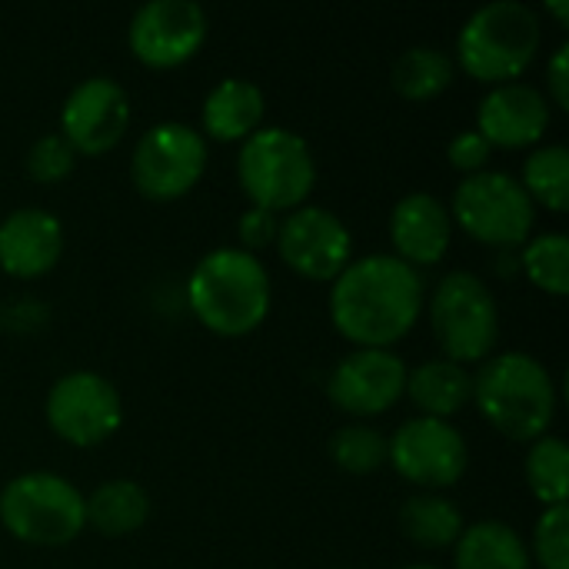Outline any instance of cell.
<instances>
[{
  "label": "cell",
  "mask_w": 569,
  "mask_h": 569,
  "mask_svg": "<svg viewBox=\"0 0 569 569\" xmlns=\"http://www.w3.org/2000/svg\"><path fill=\"white\" fill-rule=\"evenodd\" d=\"M150 517V497L133 480H107L87 500V523L100 537H130Z\"/></svg>",
  "instance_id": "obj_21"
},
{
  "label": "cell",
  "mask_w": 569,
  "mask_h": 569,
  "mask_svg": "<svg viewBox=\"0 0 569 569\" xmlns=\"http://www.w3.org/2000/svg\"><path fill=\"white\" fill-rule=\"evenodd\" d=\"M453 237V217L433 193H407L390 213V240L397 260L417 267H433L447 257Z\"/></svg>",
  "instance_id": "obj_18"
},
{
  "label": "cell",
  "mask_w": 569,
  "mask_h": 569,
  "mask_svg": "<svg viewBox=\"0 0 569 569\" xmlns=\"http://www.w3.org/2000/svg\"><path fill=\"white\" fill-rule=\"evenodd\" d=\"M523 273L550 297H567L569 290V240L563 233H540L523 243Z\"/></svg>",
  "instance_id": "obj_27"
},
{
  "label": "cell",
  "mask_w": 569,
  "mask_h": 569,
  "mask_svg": "<svg viewBox=\"0 0 569 569\" xmlns=\"http://www.w3.org/2000/svg\"><path fill=\"white\" fill-rule=\"evenodd\" d=\"M533 560L543 569H569V507H547L533 527Z\"/></svg>",
  "instance_id": "obj_29"
},
{
  "label": "cell",
  "mask_w": 569,
  "mask_h": 569,
  "mask_svg": "<svg viewBox=\"0 0 569 569\" xmlns=\"http://www.w3.org/2000/svg\"><path fill=\"white\" fill-rule=\"evenodd\" d=\"M277 250L283 263L307 280H337L353 257L347 223L323 207H297L277 227Z\"/></svg>",
  "instance_id": "obj_13"
},
{
  "label": "cell",
  "mask_w": 569,
  "mask_h": 569,
  "mask_svg": "<svg viewBox=\"0 0 569 569\" xmlns=\"http://www.w3.org/2000/svg\"><path fill=\"white\" fill-rule=\"evenodd\" d=\"M130 127V100L110 77L80 80L60 110V137L87 157H100L120 143Z\"/></svg>",
  "instance_id": "obj_14"
},
{
  "label": "cell",
  "mask_w": 569,
  "mask_h": 569,
  "mask_svg": "<svg viewBox=\"0 0 569 569\" xmlns=\"http://www.w3.org/2000/svg\"><path fill=\"white\" fill-rule=\"evenodd\" d=\"M453 217L477 243L517 250L533 237L537 207L517 177L503 170H480L457 187Z\"/></svg>",
  "instance_id": "obj_8"
},
{
  "label": "cell",
  "mask_w": 569,
  "mask_h": 569,
  "mask_svg": "<svg viewBox=\"0 0 569 569\" xmlns=\"http://www.w3.org/2000/svg\"><path fill=\"white\" fill-rule=\"evenodd\" d=\"M237 177L253 207L283 213L303 207L317 183V163L300 133L287 127H263L243 140Z\"/></svg>",
  "instance_id": "obj_5"
},
{
  "label": "cell",
  "mask_w": 569,
  "mask_h": 569,
  "mask_svg": "<svg viewBox=\"0 0 569 569\" xmlns=\"http://www.w3.org/2000/svg\"><path fill=\"white\" fill-rule=\"evenodd\" d=\"M263 90L250 80H240V77H230V80H220L207 100H203V130L213 137V140H247L250 133L260 130V120H263Z\"/></svg>",
  "instance_id": "obj_19"
},
{
  "label": "cell",
  "mask_w": 569,
  "mask_h": 569,
  "mask_svg": "<svg viewBox=\"0 0 569 569\" xmlns=\"http://www.w3.org/2000/svg\"><path fill=\"white\" fill-rule=\"evenodd\" d=\"M420 310L423 277L390 253L350 260L333 280L330 317L333 327L357 343V350L393 347L413 330Z\"/></svg>",
  "instance_id": "obj_1"
},
{
  "label": "cell",
  "mask_w": 569,
  "mask_h": 569,
  "mask_svg": "<svg viewBox=\"0 0 569 569\" xmlns=\"http://www.w3.org/2000/svg\"><path fill=\"white\" fill-rule=\"evenodd\" d=\"M277 213H270V210H260V207H250L243 217H240V223H237V233H240V250H247V253H253V250H263V247H270L273 240H277Z\"/></svg>",
  "instance_id": "obj_32"
},
{
  "label": "cell",
  "mask_w": 569,
  "mask_h": 569,
  "mask_svg": "<svg viewBox=\"0 0 569 569\" xmlns=\"http://www.w3.org/2000/svg\"><path fill=\"white\" fill-rule=\"evenodd\" d=\"M400 530L407 540H413L423 550H443L453 547L463 533V513L453 500L437 493L410 497L400 510Z\"/></svg>",
  "instance_id": "obj_23"
},
{
  "label": "cell",
  "mask_w": 569,
  "mask_h": 569,
  "mask_svg": "<svg viewBox=\"0 0 569 569\" xmlns=\"http://www.w3.org/2000/svg\"><path fill=\"white\" fill-rule=\"evenodd\" d=\"M63 253V227L40 207L13 210L0 220V270L17 280L43 277Z\"/></svg>",
  "instance_id": "obj_17"
},
{
  "label": "cell",
  "mask_w": 569,
  "mask_h": 569,
  "mask_svg": "<svg viewBox=\"0 0 569 569\" xmlns=\"http://www.w3.org/2000/svg\"><path fill=\"white\" fill-rule=\"evenodd\" d=\"M50 430L73 447H97L123 423V403L117 387L90 370L60 377L47 393Z\"/></svg>",
  "instance_id": "obj_10"
},
{
  "label": "cell",
  "mask_w": 569,
  "mask_h": 569,
  "mask_svg": "<svg viewBox=\"0 0 569 569\" xmlns=\"http://www.w3.org/2000/svg\"><path fill=\"white\" fill-rule=\"evenodd\" d=\"M330 457L343 473H353V477L377 473L387 463V437L363 423L340 427L330 437Z\"/></svg>",
  "instance_id": "obj_28"
},
{
  "label": "cell",
  "mask_w": 569,
  "mask_h": 569,
  "mask_svg": "<svg viewBox=\"0 0 569 569\" xmlns=\"http://www.w3.org/2000/svg\"><path fill=\"white\" fill-rule=\"evenodd\" d=\"M550 13L560 20V23H567V17H569V7L563 3V0H557V3H550Z\"/></svg>",
  "instance_id": "obj_34"
},
{
  "label": "cell",
  "mask_w": 569,
  "mask_h": 569,
  "mask_svg": "<svg viewBox=\"0 0 569 569\" xmlns=\"http://www.w3.org/2000/svg\"><path fill=\"white\" fill-rule=\"evenodd\" d=\"M0 523L23 543L63 547L83 533L87 500L57 473H23L0 493Z\"/></svg>",
  "instance_id": "obj_6"
},
{
  "label": "cell",
  "mask_w": 569,
  "mask_h": 569,
  "mask_svg": "<svg viewBox=\"0 0 569 569\" xmlns=\"http://www.w3.org/2000/svg\"><path fill=\"white\" fill-rule=\"evenodd\" d=\"M540 17L520 0H497L480 7L457 37L460 67L480 83H513L540 53Z\"/></svg>",
  "instance_id": "obj_4"
},
{
  "label": "cell",
  "mask_w": 569,
  "mask_h": 569,
  "mask_svg": "<svg viewBox=\"0 0 569 569\" xmlns=\"http://www.w3.org/2000/svg\"><path fill=\"white\" fill-rule=\"evenodd\" d=\"M457 569H530V550L513 527L483 520L460 533Z\"/></svg>",
  "instance_id": "obj_22"
},
{
  "label": "cell",
  "mask_w": 569,
  "mask_h": 569,
  "mask_svg": "<svg viewBox=\"0 0 569 569\" xmlns=\"http://www.w3.org/2000/svg\"><path fill=\"white\" fill-rule=\"evenodd\" d=\"M467 440L463 433L433 417L407 420L390 440H387V463L417 487L443 490L453 487L467 473Z\"/></svg>",
  "instance_id": "obj_11"
},
{
  "label": "cell",
  "mask_w": 569,
  "mask_h": 569,
  "mask_svg": "<svg viewBox=\"0 0 569 569\" xmlns=\"http://www.w3.org/2000/svg\"><path fill=\"white\" fill-rule=\"evenodd\" d=\"M550 127V100L543 90L530 83H500L490 87V93L480 100L477 113V133L490 147L520 150L537 143Z\"/></svg>",
  "instance_id": "obj_16"
},
{
  "label": "cell",
  "mask_w": 569,
  "mask_h": 569,
  "mask_svg": "<svg viewBox=\"0 0 569 569\" xmlns=\"http://www.w3.org/2000/svg\"><path fill=\"white\" fill-rule=\"evenodd\" d=\"M207 170V143L203 137L177 120L157 123L150 127L137 147H133V160H130V177L133 187L150 197V200H180L183 193H190L197 187V180Z\"/></svg>",
  "instance_id": "obj_9"
},
{
  "label": "cell",
  "mask_w": 569,
  "mask_h": 569,
  "mask_svg": "<svg viewBox=\"0 0 569 569\" xmlns=\"http://www.w3.org/2000/svg\"><path fill=\"white\" fill-rule=\"evenodd\" d=\"M527 483L543 507L567 503L569 493V450L560 437L533 440L527 453Z\"/></svg>",
  "instance_id": "obj_26"
},
{
  "label": "cell",
  "mask_w": 569,
  "mask_h": 569,
  "mask_svg": "<svg viewBox=\"0 0 569 569\" xmlns=\"http://www.w3.org/2000/svg\"><path fill=\"white\" fill-rule=\"evenodd\" d=\"M330 400L353 417H377L407 393V363L393 350H353L330 373Z\"/></svg>",
  "instance_id": "obj_15"
},
{
  "label": "cell",
  "mask_w": 569,
  "mask_h": 569,
  "mask_svg": "<svg viewBox=\"0 0 569 569\" xmlns=\"http://www.w3.org/2000/svg\"><path fill=\"white\" fill-rule=\"evenodd\" d=\"M567 60H569V47L563 43V47H557V53H553V60H550V67H547V90H550L553 107H560V110H569Z\"/></svg>",
  "instance_id": "obj_33"
},
{
  "label": "cell",
  "mask_w": 569,
  "mask_h": 569,
  "mask_svg": "<svg viewBox=\"0 0 569 569\" xmlns=\"http://www.w3.org/2000/svg\"><path fill=\"white\" fill-rule=\"evenodd\" d=\"M480 413L503 437L533 443L547 437L557 417V387L550 370L530 353H500L473 380Z\"/></svg>",
  "instance_id": "obj_3"
},
{
  "label": "cell",
  "mask_w": 569,
  "mask_h": 569,
  "mask_svg": "<svg viewBox=\"0 0 569 569\" xmlns=\"http://www.w3.org/2000/svg\"><path fill=\"white\" fill-rule=\"evenodd\" d=\"M403 569H440V567H403Z\"/></svg>",
  "instance_id": "obj_35"
},
{
  "label": "cell",
  "mask_w": 569,
  "mask_h": 569,
  "mask_svg": "<svg viewBox=\"0 0 569 569\" xmlns=\"http://www.w3.org/2000/svg\"><path fill=\"white\" fill-rule=\"evenodd\" d=\"M490 153H493V147H490L477 130H460V133L450 140V147H447L450 163H453L457 170H463L467 177H473V173L487 170Z\"/></svg>",
  "instance_id": "obj_31"
},
{
  "label": "cell",
  "mask_w": 569,
  "mask_h": 569,
  "mask_svg": "<svg viewBox=\"0 0 569 569\" xmlns=\"http://www.w3.org/2000/svg\"><path fill=\"white\" fill-rule=\"evenodd\" d=\"M523 190L537 203H543L550 213H563L569 207V150L553 143L540 147L523 163Z\"/></svg>",
  "instance_id": "obj_25"
},
{
  "label": "cell",
  "mask_w": 569,
  "mask_h": 569,
  "mask_svg": "<svg viewBox=\"0 0 569 569\" xmlns=\"http://www.w3.org/2000/svg\"><path fill=\"white\" fill-rule=\"evenodd\" d=\"M207 40V13L193 0H150L143 3L127 30L130 53L153 67L170 70L187 63Z\"/></svg>",
  "instance_id": "obj_12"
},
{
  "label": "cell",
  "mask_w": 569,
  "mask_h": 569,
  "mask_svg": "<svg viewBox=\"0 0 569 569\" xmlns=\"http://www.w3.org/2000/svg\"><path fill=\"white\" fill-rule=\"evenodd\" d=\"M187 300L207 330L220 337H243L270 313V277L253 253L220 247L193 267Z\"/></svg>",
  "instance_id": "obj_2"
},
{
  "label": "cell",
  "mask_w": 569,
  "mask_h": 569,
  "mask_svg": "<svg viewBox=\"0 0 569 569\" xmlns=\"http://www.w3.org/2000/svg\"><path fill=\"white\" fill-rule=\"evenodd\" d=\"M407 393L423 417L447 420L473 400V377L453 360H430L407 373Z\"/></svg>",
  "instance_id": "obj_20"
},
{
  "label": "cell",
  "mask_w": 569,
  "mask_h": 569,
  "mask_svg": "<svg viewBox=\"0 0 569 569\" xmlns=\"http://www.w3.org/2000/svg\"><path fill=\"white\" fill-rule=\"evenodd\" d=\"M73 167H77V150L60 133H47L27 150V173L37 183H47V187L60 183L73 173Z\"/></svg>",
  "instance_id": "obj_30"
},
{
  "label": "cell",
  "mask_w": 569,
  "mask_h": 569,
  "mask_svg": "<svg viewBox=\"0 0 569 569\" xmlns=\"http://www.w3.org/2000/svg\"><path fill=\"white\" fill-rule=\"evenodd\" d=\"M430 323L447 360L460 367L490 357L500 337L497 300L490 287L467 270H453L437 283L430 300Z\"/></svg>",
  "instance_id": "obj_7"
},
{
  "label": "cell",
  "mask_w": 569,
  "mask_h": 569,
  "mask_svg": "<svg viewBox=\"0 0 569 569\" xmlns=\"http://www.w3.org/2000/svg\"><path fill=\"white\" fill-rule=\"evenodd\" d=\"M457 63L440 47H410L393 63V87L403 100L423 103L440 97L453 83Z\"/></svg>",
  "instance_id": "obj_24"
}]
</instances>
